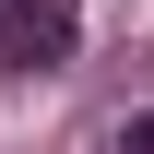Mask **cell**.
I'll list each match as a JSON object with an SVG mask.
<instances>
[{"instance_id":"6da1fadb","label":"cell","mask_w":154,"mask_h":154,"mask_svg":"<svg viewBox=\"0 0 154 154\" xmlns=\"http://www.w3.org/2000/svg\"><path fill=\"white\" fill-rule=\"evenodd\" d=\"M83 0H0V71H71Z\"/></svg>"},{"instance_id":"7a4b0ae2","label":"cell","mask_w":154,"mask_h":154,"mask_svg":"<svg viewBox=\"0 0 154 154\" xmlns=\"http://www.w3.org/2000/svg\"><path fill=\"white\" fill-rule=\"evenodd\" d=\"M119 154H154V107H142V119H119Z\"/></svg>"}]
</instances>
